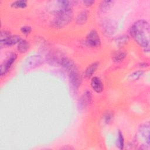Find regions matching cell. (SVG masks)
<instances>
[{
  "instance_id": "16",
  "label": "cell",
  "mask_w": 150,
  "mask_h": 150,
  "mask_svg": "<svg viewBox=\"0 0 150 150\" xmlns=\"http://www.w3.org/2000/svg\"><path fill=\"white\" fill-rule=\"evenodd\" d=\"M112 23L110 21L106 22L105 23H104V29H105V31L106 33L107 34H112L114 32V29L115 28V26H114Z\"/></svg>"
},
{
  "instance_id": "13",
  "label": "cell",
  "mask_w": 150,
  "mask_h": 150,
  "mask_svg": "<svg viewBox=\"0 0 150 150\" xmlns=\"http://www.w3.org/2000/svg\"><path fill=\"white\" fill-rule=\"evenodd\" d=\"M114 2L112 1H103L100 3L99 9L101 12H106L112 6Z\"/></svg>"
},
{
  "instance_id": "7",
  "label": "cell",
  "mask_w": 150,
  "mask_h": 150,
  "mask_svg": "<svg viewBox=\"0 0 150 150\" xmlns=\"http://www.w3.org/2000/svg\"><path fill=\"white\" fill-rule=\"evenodd\" d=\"M92 89L96 93H100L103 91L104 89V85L100 79L98 77H93L91 80L90 83Z\"/></svg>"
},
{
  "instance_id": "3",
  "label": "cell",
  "mask_w": 150,
  "mask_h": 150,
  "mask_svg": "<svg viewBox=\"0 0 150 150\" xmlns=\"http://www.w3.org/2000/svg\"><path fill=\"white\" fill-rule=\"evenodd\" d=\"M16 58H17V54L15 53H13L11 54L5 60H4V62L1 64V68H0L1 76H3L5 75L8 72V71L12 67V64L16 60Z\"/></svg>"
},
{
  "instance_id": "5",
  "label": "cell",
  "mask_w": 150,
  "mask_h": 150,
  "mask_svg": "<svg viewBox=\"0 0 150 150\" xmlns=\"http://www.w3.org/2000/svg\"><path fill=\"white\" fill-rule=\"evenodd\" d=\"M67 71L69 73V80L71 85L74 88L77 89L81 84V79L76 66Z\"/></svg>"
},
{
  "instance_id": "12",
  "label": "cell",
  "mask_w": 150,
  "mask_h": 150,
  "mask_svg": "<svg viewBox=\"0 0 150 150\" xmlns=\"http://www.w3.org/2000/svg\"><path fill=\"white\" fill-rule=\"evenodd\" d=\"M91 93L89 91H86L83 95L81 99V104L83 107L88 105L91 101Z\"/></svg>"
},
{
  "instance_id": "17",
  "label": "cell",
  "mask_w": 150,
  "mask_h": 150,
  "mask_svg": "<svg viewBox=\"0 0 150 150\" xmlns=\"http://www.w3.org/2000/svg\"><path fill=\"white\" fill-rule=\"evenodd\" d=\"M117 146L120 149H122L124 146V139L122 133L118 131V138H117Z\"/></svg>"
},
{
  "instance_id": "21",
  "label": "cell",
  "mask_w": 150,
  "mask_h": 150,
  "mask_svg": "<svg viewBox=\"0 0 150 150\" xmlns=\"http://www.w3.org/2000/svg\"><path fill=\"white\" fill-rule=\"evenodd\" d=\"M112 114L111 112H107L105 114V115H104V122L107 124H108L109 122H110V121L112 120Z\"/></svg>"
},
{
  "instance_id": "14",
  "label": "cell",
  "mask_w": 150,
  "mask_h": 150,
  "mask_svg": "<svg viewBox=\"0 0 150 150\" xmlns=\"http://www.w3.org/2000/svg\"><path fill=\"white\" fill-rule=\"evenodd\" d=\"M28 2L25 0H17L11 3V6L16 9H24L27 6Z\"/></svg>"
},
{
  "instance_id": "22",
  "label": "cell",
  "mask_w": 150,
  "mask_h": 150,
  "mask_svg": "<svg viewBox=\"0 0 150 150\" xmlns=\"http://www.w3.org/2000/svg\"><path fill=\"white\" fill-rule=\"evenodd\" d=\"M83 4H84L85 6H90L93 5L94 4L95 1H91V0H86V1H83Z\"/></svg>"
},
{
  "instance_id": "4",
  "label": "cell",
  "mask_w": 150,
  "mask_h": 150,
  "mask_svg": "<svg viewBox=\"0 0 150 150\" xmlns=\"http://www.w3.org/2000/svg\"><path fill=\"white\" fill-rule=\"evenodd\" d=\"M86 42L88 46L91 47H97L100 45V36L96 30H91L88 32L86 36Z\"/></svg>"
},
{
  "instance_id": "1",
  "label": "cell",
  "mask_w": 150,
  "mask_h": 150,
  "mask_svg": "<svg viewBox=\"0 0 150 150\" xmlns=\"http://www.w3.org/2000/svg\"><path fill=\"white\" fill-rule=\"evenodd\" d=\"M130 35L145 52H149L150 27L147 21L141 19L135 22L131 28Z\"/></svg>"
},
{
  "instance_id": "20",
  "label": "cell",
  "mask_w": 150,
  "mask_h": 150,
  "mask_svg": "<svg viewBox=\"0 0 150 150\" xmlns=\"http://www.w3.org/2000/svg\"><path fill=\"white\" fill-rule=\"evenodd\" d=\"M21 31L23 34L27 35L31 32L32 28L29 26H23L21 28Z\"/></svg>"
},
{
  "instance_id": "9",
  "label": "cell",
  "mask_w": 150,
  "mask_h": 150,
  "mask_svg": "<svg viewBox=\"0 0 150 150\" xmlns=\"http://www.w3.org/2000/svg\"><path fill=\"white\" fill-rule=\"evenodd\" d=\"M99 66V63L98 62H94L89 65L87 68L86 69V71L84 72V75L86 78H90L91 77L93 74L95 73L96 70L97 69L98 67Z\"/></svg>"
},
{
  "instance_id": "6",
  "label": "cell",
  "mask_w": 150,
  "mask_h": 150,
  "mask_svg": "<svg viewBox=\"0 0 150 150\" xmlns=\"http://www.w3.org/2000/svg\"><path fill=\"white\" fill-rule=\"evenodd\" d=\"M21 38L18 35H10L5 39L0 40L1 46H11L18 44L21 40Z\"/></svg>"
},
{
  "instance_id": "8",
  "label": "cell",
  "mask_w": 150,
  "mask_h": 150,
  "mask_svg": "<svg viewBox=\"0 0 150 150\" xmlns=\"http://www.w3.org/2000/svg\"><path fill=\"white\" fill-rule=\"evenodd\" d=\"M149 124H144L139 127V132L141 137L144 138L147 145H149Z\"/></svg>"
},
{
  "instance_id": "11",
  "label": "cell",
  "mask_w": 150,
  "mask_h": 150,
  "mask_svg": "<svg viewBox=\"0 0 150 150\" xmlns=\"http://www.w3.org/2000/svg\"><path fill=\"white\" fill-rule=\"evenodd\" d=\"M88 18V13L86 11L81 12L76 18V23L78 25H83L87 22Z\"/></svg>"
},
{
  "instance_id": "2",
  "label": "cell",
  "mask_w": 150,
  "mask_h": 150,
  "mask_svg": "<svg viewBox=\"0 0 150 150\" xmlns=\"http://www.w3.org/2000/svg\"><path fill=\"white\" fill-rule=\"evenodd\" d=\"M55 17L52 25L55 28H62L69 24L73 19L72 9H63L54 13Z\"/></svg>"
},
{
  "instance_id": "18",
  "label": "cell",
  "mask_w": 150,
  "mask_h": 150,
  "mask_svg": "<svg viewBox=\"0 0 150 150\" xmlns=\"http://www.w3.org/2000/svg\"><path fill=\"white\" fill-rule=\"evenodd\" d=\"M144 74V71L142 70H138L133 72L129 76V79L132 80H136L139 79Z\"/></svg>"
},
{
  "instance_id": "10",
  "label": "cell",
  "mask_w": 150,
  "mask_h": 150,
  "mask_svg": "<svg viewBox=\"0 0 150 150\" xmlns=\"http://www.w3.org/2000/svg\"><path fill=\"white\" fill-rule=\"evenodd\" d=\"M18 50L22 53H26L29 49V44L28 41L25 39H21L18 43Z\"/></svg>"
},
{
  "instance_id": "15",
  "label": "cell",
  "mask_w": 150,
  "mask_h": 150,
  "mask_svg": "<svg viewBox=\"0 0 150 150\" xmlns=\"http://www.w3.org/2000/svg\"><path fill=\"white\" fill-rule=\"evenodd\" d=\"M126 56V53L122 51H118L115 52L113 56L112 59L115 62H121Z\"/></svg>"
},
{
  "instance_id": "19",
  "label": "cell",
  "mask_w": 150,
  "mask_h": 150,
  "mask_svg": "<svg viewBox=\"0 0 150 150\" xmlns=\"http://www.w3.org/2000/svg\"><path fill=\"white\" fill-rule=\"evenodd\" d=\"M128 40V37L127 36H122L121 37H120L117 41V43L118 45H122L125 44L126 42H127Z\"/></svg>"
}]
</instances>
